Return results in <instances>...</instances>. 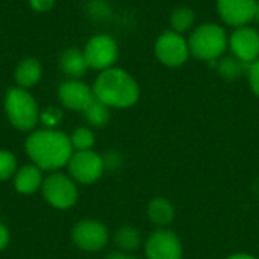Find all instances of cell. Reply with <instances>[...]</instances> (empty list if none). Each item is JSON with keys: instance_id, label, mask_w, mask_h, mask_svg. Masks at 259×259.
I'll return each instance as SVG.
<instances>
[{"instance_id": "6da1fadb", "label": "cell", "mask_w": 259, "mask_h": 259, "mask_svg": "<svg viewBox=\"0 0 259 259\" xmlns=\"http://www.w3.org/2000/svg\"><path fill=\"white\" fill-rule=\"evenodd\" d=\"M24 149L32 164L47 171H56L65 167L74 153L67 134L47 127L32 132L26 138Z\"/></svg>"}, {"instance_id": "7a4b0ae2", "label": "cell", "mask_w": 259, "mask_h": 259, "mask_svg": "<svg viewBox=\"0 0 259 259\" xmlns=\"http://www.w3.org/2000/svg\"><path fill=\"white\" fill-rule=\"evenodd\" d=\"M93 91L97 100L117 109L131 108L140 99V87L137 80L127 71L115 67L100 71L94 80Z\"/></svg>"}, {"instance_id": "3957f363", "label": "cell", "mask_w": 259, "mask_h": 259, "mask_svg": "<svg viewBox=\"0 0 259 259\" xmlns=\"http://www.w3.org/2000/svg\"><path fill=\"white\" fill-rule=\"evenodd\" d=\"M5 112L9 123L21 131H32L39 121V109L33 96L20 87H12L5 94Z\"/></svg>"}, {"instance_id": "277c9868", "label": "cell", "mask_w": 259, "mask_h": 259, "mask_svg": "<svg viewBox=\"0 0 259 259\" xmlns=\"http://www.w3.org/2000/svg\"><path fill=\"white\" fill-rule=\"evenodd\" d=\"M229 44L226 30L214 23H205L199 26L188 39L190 53L202 61H217L223 56Z\"/></svg>"}, {"instance_id": "5b68a950", "label": "cell", "mask_w": 259, "mask_h": 259, "mask_svg": "<svg viewBox=\"0 0 259 259\" xmlns=\"http://www.w3.org/2000/svg\"><path fill=\"white\" fill-rule=\"evenodd\" d=\"M44 200L56 209H70L79 199L76 182L64 173L52 171L41 185Z\"/></svg>"}, {"instance_id": "8992f818", "label": "cell", "mask_w": 259, "mask_h": 259, "mask_svg": "<svg viewBox=\"0 0 259 259\" xmlns=\"http://www.w3.org/2000/svg\"><path fill=\"white\" fill-rule=\"evenodd\" d=\"M67 167L68 175L74 182L90 185L102 178L105 171V161L94 150H79L71 155Z\"/></svg>"}, {"instance_id": "52a82bcc", "label": "cell", "mask_w": 259, "mask_h": 259, "mask_svg": "<svg viewBox=\"0 0 259 259\" xmlns=\"http://www.w3.org/2000/svg\"><path fill=\"white\" fill-rule=\"evenodd\" d=\"M83 55L90 68L103 71L115 64L118 58V47L114 38L99 33L88 39L83 47Z\"/></svg>"}, {"instance_id": "ba28073f", "label": "cell", "mask_w": 259, "mask_h": 259, "mask_svg": "<svg viewBox=\"0 0 259 259\" xmlns=\"http://www.w3.org/2000/svg\"><path fill=\"white\" fill-rule=\"evenodd\" d=\"M155 53L164 65L179 67L185 64L190 56L188 41L175 30H165L156 39Z\"/></svg>"}, {"instance_id": "9c48e42d", "label": "cell", "mask_w": 259, "mask_h": 259, "mask_svg": "<svg viewBox=\"0 0 259 259\" xmlns=\"http://www.w3.org/2000/svg\"><path fill=\"white\" fill-rule=\"evenodd\" d=\"M71 240L83 252H99L108 244L109 232L99 220H82L73 228Z\"/></svg>"}, {"instance_id": "30bf717a", "label": "cell", "mask_w": 259, "mask_h": 259, "mask_svg": "<svg viewBox=\"0 0 259 259\" xmlns=\"http://www.w3.org/2000/svg\"><path fill=\"white\" fill-rule=\"evenodd\" d=\"M147 259H182V244L178 235L167 229L155 231L144 246Z\"/></svg>"}, {"instance_id": "8fae6325", "label": "cell", "mask_w": 259, "mask_h": 259, "mask_svg": "<svg viewBox=\"0 0 259 259\" xmlns=\"http://www.w3.org/2000/svg\"><path fill=\"white\" fill-rule=\"evenodd\" d=\"M58 97L64 108L76 112H83L94 100V91L79 79H68L58 88Z\"/></svg>"}, {"instance_id": "7c38bea8", "label": "cell", "mask_w": 259, "mask_h": 259, "mask_svg": "<svg viewBox=\"0 0 259 259\" xmlns=\"http://www.w3.org/2000/svg\"><path fill=\"white\" fill-rule=\"evenodd\" d=\"M256 3L258 0H217V11L226 24L241 27L255 18Z\"/></svg>"}, {"instance_id": "4fadbf2b", "label": "cell", "mask_w": 259, "mask_h": 259, "mask_svg": "<svg viewBox=\"0 0 259 259\" xmlns=\"http://www.w3.org/2000/svg\"><path fill=\"white\" fill-rule=\"evenodd\" d=\"M229 47L235 58L252 64L259 58V32L250 26H241L229 38Z\"/></svg>"}, {"instance_id": "5bb4252c", "label": "cell", "mask_w": 259, "mask_h": 259, "mask_svg": "<svg viewBox=\"0 0 259 259\" xmlns=\"http://www.w3.org/2000/svg\"><path fill=\"white\" fill-rule=\"evenodd\" d=\"M42 181H44L42 170L38 168L35 164H27L15 171L14 188L23 196H29V194H33L35 191L41 190Z\"/></svg>"}, {"instance_id": "9a60e30c", "label": "cell", "mask_w": 259, "mask_h": 259, "mask_svg": "<svg viewBox=\"0 0 259 259\" xmlns=\"http://www.w3.org/2000/svg\"><path fill=\"white\" fill-rule=\"evenodd\" d=\"M42 77V67L38 59L35 58H26L18 62L14 71V79L17 82V87L29 90L35 87Z\"/></svg>"}, {"instance_id": "2e32d148", "label": "cell", "mask_w": 259, "mask_h": 259, "mask_svg": "<svg viewBox=\"0 0 259 259\" xmlns=\"http://www.w3.org/2000/svg\"><path fill=\"white\" fill-rule=\"evenodd\" d=\"M59 67L62 70L64 74H67L71 79H79L82 77L87 70L90 68L85 59V55L82 50L76 49V47H70L67 50H64L61 53L59 58Z\"/></svg>"}, {"instance_id": "e0dca14e", "label": "cell", "mask_w": 259, "mask_h": 259, "mask_svg": "<svg viewBox=\"0 0 259 259\" xmlns=\"http://www.w3.org/2000/svg\"><path fill=\"white\" fill-rule=\"evenodd\" d=\"M147 217L156 226H168L175 220V206L165 197H155L147 205Z\"/></svg>"}, {"instance_id": "ac0fdd59", "label": "cell", "mask_w": 259, "mask_h": 259, "mask_svg": "<svg viewBox=\"0 0 259 259\" xmlns=\"http://www.w3.org/2000/svg\"><path fill=\"white\" fill-rule=\"evenodd\" d=\"M250 64L235 58V56H225L217 61V71L226 80H237L241 76L247 74Z\"/></svg>"}, {"instance_id": "d6986e66", "label": "cell", "mask_w": 259, "mask_h": 259, "mask_svg": "<svg viewBox=\"0 0 259 259\" xmlns=\"http://www.w3.org/2000/svg\"><path fill=\"white\" fill-rule=\"evenodd\" d=\"M114 241H115L117 247L120 249V252H124V253L134 252L141 244V234L138 229H135L132 226H123L115 232Z\"/></svg>"}, {"instance_id": "ffe728a7", "label": "cell", "mask_w": 259, "mask_h": 259, "mask_svg": "<svg viewBox=\"0 0 259 259\" xmlns=\"http://www.w3.org/2000/svg\"><path fill=\"white\" fill-rule=\"evenodd\" d=\"M82 114H83L87 123L90 126H93V127H103V126L108 124V121L111 118L109 106H106L105 103H102L97 99Z\"/></svg>"}, {"instance_id": "44dd1931", "label": "cell", "mask_w": 259, "mask_h": 259, "mask_svg": "<svg viewBox=\"0 0 259 259\" xmlns=\"http://www.w3.org/2000/svg\"><path fill=\"white\" fill-rule=\"evenodd\" d=\"M194 18H196V15H194V11L191 8H187V6L176 8L170 15L171 30L178 32V33L187 32L194 24Z\"/></svg>"}, {"instance_id": "7402d4cb", "label": "cell", "mask_w": 259, "mask_h": 259, "mask_svg": "<svg viewBox=\"0 0 259 259\" xmlns=\"http://www.w3.org/2000/svg\"><path fill=\"white\" fill-rule=\"evenodd\" d=\"M71 146L74 149V152H79V150H91L94 143H96V137H94V132L90 129V127H77L71 137Z\"/></svg>"}, {"instance_id": "603a6c76", "label": "cell", "mask_w": 259, "mask_h": 259, "mask_svg": "<svg viewBox=\"0 0 259 259\" xmlns=\"http://www.w3.org/2000/svg\"><path fill=\"white\" fill-rule=\"evenodd\" d=\"M17 158L9 150L0 149V182L14 178L17 171Z\"/></svg>"}, {"instance_id": "cb8c5ba5", "label": "cell", "mask_w": 259, "mask_h": 259, "mask_svg": "<svg viewBox=\"0 0 259 259\" xmlns=\"http://www.w3.org/2000/svg\"><path fill=\"white\" fill-rule=\"evenodd\" d=\"M62 120V112L56 106H49L42 112H39V121L47 129H55Z\"/></svg>"}, {"instance_id": "d4e9b609", "label": "cell", "mask_w": 259, "mask_h": 259, "mask_svg": "<svg viewBox=\"0 0 259 259\" xmlns=\"http://www.w3.org/2000/svg\"><path fill=\"white\" fill-rule=\"evenodd\" d=\"M247 76H249V83H250L252 91L259 97V58L250 64Z\"/></svg>"}, {"instance_id": "484cf974", "label": "cell", "mask_w": 259, "mask_h": 259, "mask_svg": "<svg viewBox=\"0 0 259 259\" xmlns=\"http://www.w3.org/2000/svg\"><path fill=\"white\" fill-rule=\"evenodd\" d=\"M29 5L35 12L44 14L55 6V0H29Z\"/></svg>"}, {"instance_id": "4316f807", "label": "cell", "mask_w": 259, "mask_h": 259, "mask_svg": "<svg viewBox=\"0 0 259 259\" xmlns=\"http://www.w3.org/2000/svg\"><path fill=\"white\" fill-rule=\"evenodd\" d=\"M9 241H11V234H9V229L0 223V252L5 250L8 246H9Z\"/></svg>"}, {"instance_id": "83f0119b", "label": "cell", "mask_w": 259, "mask_h": 259, "mask_svg": "<svg viewBox=\"0 0 259 259\" xmlns=\"http://www.w3.org/2000/svg\"><path fill=\"white\" fill-rule=\"evenodd\" d=\"M106 259H135L132 258V256H129L127 253H124V252H111Z\"/></svg>"}, {"instance_id": "f1b7e54d", "label": "cell", "mask_w": 259, "mask_h": 259, "mask_svg": "<svg viewBox=\"0 0 259 259\" xmlns=\"http://www.w3.org/2000/svg\"><path fill=\"white\" fill-rule=\"evenodd\" d=\"M226 259H258L252 255H247V253H235V255H231L229 258Z\"/></svg>"}, {"instance_id": "f546056e", "label": "cell", "mask_w": 259, "mask_h": 259, "mask_svg": "<svg viewBox=\"0 0 259 259\" xmlns=\"http://www.w3.org/2000/svg\"><path fill=\"white\" fill-rule=\"evenodd\" d=\"M255 18L259 21V0L258 3H256V14H255Z\"/></svg>"}, {"instance_id": "4dcf8cb0", "label": "cell", "mask_w": 259, "mask_h": 259, "mask_svg": "<svg viewBox=\"0 0 259 259\" xmlns=\"http://www.w3.org/2000/svg\"><path fill=\"white\" fill-rule=\"evenodd\" d=\"M258 259H259V258H258Z\"/></svg>"}]
</instances>
